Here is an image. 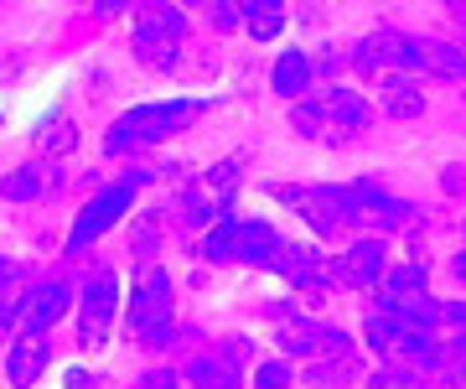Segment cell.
<instances>
[{"instance_id":"cell-3","label":"cell","mask_w":466,"mask_h":389,"mask_svg":"<svg viewBox=\"0 0 466 389\" xmlns=\"http://www.w3.org/2000/svg\"><path fill=\"white\" fill-rule=\"evenodd\" d=\"M275 250H280V229L269 219H223L202 239V260H213V265H254V271H269Z\"/></svg>"},{"instance_id":"cell-14","label":"cell","mask_w":466,"mask_h":389,"mask_svg":"<svg viewBox=\"0 0 466 389\" xmlns=\"http://www.w3.org/2000/svg\"><path fill=\"white\" fill-rule=\"evenodd\" d=\"M321 104H327V140L363 136L368 125H373V109H368V99H363V94H352V88H332Z\"/></svg>"},{"instance_id":"cell-18","label":"cell","mask_w":466,"mask_h":389,"mask_svg":"<svg viewBox=\"0 0 466 389\" xmlns=\"http://www.w3.org/2000/svg\"><path fill=\"white\" fill-rule=\"evenodd\" d=\"M431 291V275H425V265H389V275L379 281V291H373V306H389V302H404V296H425Z\"/></svg>"},{"instance_id":"cell-11","label":"cell","mask_w":466,"mask_h":389,"mask_svg":"<svg viewBox=\"0 0 466 389\" xmlns=\"http://www.w3.org/2000/svg\"><path fill=\"white\" fill-rule=\"evenodd\" d=\"M337 275H342V286H358V291H379V281L389 275V244L379 234H363L352 239L342 260H337Z\"/></svg>"},{"instance_id":"cell-27","label":"cell","mask_w":466,"mask_h":389,"mask_svg":"<svg viewBox=\"0 0 466 389\" xmlns=\"http://www.w3.org/2000/svg\"><path fill=\"white\" fill-rule=\"evenodd\" d=\"M441 327H446V333H456V338H466V302H446Z\"/></svg>"},{"instance_id":"cell-5","label":"cell","mask_w":466,"mask_h":389,"mask_svg":"<svg viewBox=\"0 0 466 389\" xmlns=\"http://www.w3.org/2000/svg\"><path fill=\"white\" fill-rule=\"evenodd\" d=\"M73 306H78V343L99 348L119 317V275L109 265H88L73 286Z\"/></svg>"},{"instance_id":"cell-10","label":"cell","mask_w":466,"mask_h":389,"mask_svg":"<svg viewBox=\"0 0 466 389\" xmlns=\"http://www.w3.org/2000/svg\"><path fill=\"white\" fill-rule=\"evenodd\" d=\"M244 348L249 343H223V353L187 358L182 379L192 389H244Z\"/></svg>"},{"instance_id":"cell-13","label":"cell","mask_w":466,"mask_h":389,"mask_svg":"<svg viewBox=\"0 0 466 389\" xmlns=\"http://www.w3.org/2000/svg\"><path fill=\"white\" fill-rule=\"evenodd\" d=\"M52 363V343L47 333H16V343H11V358H5V379L16 389H32L42 374H47Z\"/></svg>"},{"instance_id":"cell-12","label":"cell","mask_w":466,"mask_h":389,"mask_svg":"<svg viewBox=\"0 0 466 389\" xmlns=\"http://www.w3.org/2000/svg\"><path fill=\"white\" fill-rule=\"evenodd\" d=\"M352 213H358V223L363 229H379V234H394V229H404V223L415 219V208L400 203V198H389L383 187L373 182H352Z\"/></svg>"},{"instance_id":"cell-2","label":"cell","mask_w":466,"mask_h":389,"mask_svg":"<svg viewBox=\"0 0 466 389\" xmlns=\"http://www.w3.org/2000/svg\"><path fill=\"white\" fill-rule=\"evenodd\" d=\"M265 322L275 327V343H280L290 358H337V353H358L352 338L332 322L306 317L296 302H265Z\"/></svg>"},{"instance_id":"cell-31","label":"cell","mask_w":466,"mask_h":389,"mask_svg":"<svg viewBox=\"0 0 466 389\" xmlns=\"http://www.w3.org/2000/svg\"><path fill=\"white\" fill-rule=\"evenodd\" d=\"M11 327H16V302H5V296H0V338H5Z\"/></svg>"},{"instance_id":"cell-32","label":"cell","mask_w":466,"mask_h":389,"mask_svg":"<svg viewBox=\"0 0 466 389\" xmlns=\"http://www.w3.org/2000/svg\"><path fill=\"white\" fill-rule=\"evenodd\" d=\"M451 275L466 286V250H456V260H451Z\"/></svg>"},{"instance_id":"cell-17","label":"cell","mask_w":466,"mask_h":389,"mask_svg":"<svg viewBox=\"0 0 466 389\" xmlns=\"http://www.w3.org/2000/svg\"><path fill=\"white\" fill-rule=\"evenodd\" d=\"M311 78H317V73H311V57H306V52H280L275 68H269V88H275L280 99H296V104H300V94L311 88Z\"/></svg>"},{"instance_id":"cell-25","label":"cell","mask_w":466,"mask_h":389,"mask_svg":"<svg viewBox=\"0 0 466 389\" xmlns=\"http://www.w3.org/2000/svg\"><path fill=\"white\" fill-rule=\"evenodd\" d=\"M296 384V369H290V358H269L254 369V389H290Z\"/></svg>"},{"instance_id":"cell-22","label":"cell","mask_w":466,"mask_h":389,"mask_svg":"<svg viewBox=\"0 0 466 389\" xmlns=\"http://www.w3.org/2000/svg\"><path fill=\"white\" fill-rule=\"evenodd\" d=\"M244 26H249L259 42H269V36L285 26V5H275V0H244Z\"/></svg>"},{"instance_id":"cell-26","label":"cell","mask_w":466,"mask_h":389,"mask_svg":"<svg viewBox=\"0 0 466 389\" xmlns=\"http://www.w3.org/2000/svg\"><path fill=\"white\" fill-rule=\"evenodd\" d=\"M156 213H150V219H140V229H135V239H130V250L140 254V260H146V254H156V244H161V229H156Z\"/></svg>"},{"instance_id":"cell-1","label":"cell","mask_w":466,"mask_h":389,"mask_svg":"<svg viewBox=\"0 0 466 389\" xmlns=\"http://www.w3.org/2000/svg\"><path fill=\"white\" fill-rule=\"evenodd\" d=\"M202 115L198 99H167V104H140L130 115H119L109 130H104V156H135V151H150L171 140L182 125Z\"/></svg>"},{"instance_id":"cell-6","label":"cell","mask_w":466,"mask_h":389,"mask_svg":"<svg viewBox=\"0 0 466 389\" xmlns=\"http://www.w3.org/2000/svg\"><path fill=\"white\" fill-rule=\"evenodd\" d=\"M269 271L280 275L290 291H300V296H327L332 286H342L337 260H327L317 244H290V239H280V250H275V260H269Z\"/></svg>"},{"instance_id":"cell-4","label":"cell","mask_w":466,"mask_h":389,"mask_svg":"<svg viewBox=\"0 0 466 389\" xmlns=\"http://www.w3.org/2000/svg\"><path fill=\"white\" fill-rule=\"evenodd\" d=\"M125 333L135 343H150V348H171L177 343V322H171V275L150 271L140 275L130 306H125Z\"/></svg>"},{"instance_id":"cell-19","label":"cell","mask_w":466,"mask_h":389,"mask_svg":"<svg viewBox=\"0 0 466 389\" xmlns=\"http://www.w3.org/2000/svg\"><path fill=\"white\" fill-rule=\"evenodd\" d=\"M383 109L394 119H420L425 115V94H420V84L410 78V73H389L383 78Z\"/></svg>"},{"instance_id":"cell-8","label":"cell","mask_w":466,"mask_h":389,"mask_svg":"<svg viewBox=\"0 0 466 389\" xmlns=\"http://www.w3.org/2000/svg\"><path fill=\"white\" fill-rule=\"evenodd\" d=\"M135 192H140V182H135V177L99 187V192H94V198L84 203V213H78V223H73V234H67V254H84L99 234H109V229H115L125 213H130Z\"/></svg>"},{"instance_id":"cell-7","label":"cell","mask_w":466,"mask_h":389,"mask_svg":"<svg viewBox=\"0 0 466 389\" xmlns=\"http://www.w3.org/2000/svg\"><path fill=\"white\" fill-rule=\"evenodd\" d=\"M182 42H187V16L177 5H146L140 21H135V52L146 68H171L182 57Z\"/></svg>"},{"instance_id":"cell-28","label":"cell","mask_w":466,"mask_h":389,"mask_svg":"<svg viewBox=\"0 0 466 389\" xmlns=\"http://www.w3.org/2000/svg\"><path fill=\"white\" fill-rule=\"evenodd\" d=\"M213 26H218V32H233V26H244V5H213Z\"/></svg>"},{"instance_id":"cell-30","label":"cell","mask_w":466,"mask_h":389,"mask_svg":"<svg viewBox=\"0 0 466 389\" xmlns=\"http://www.w3.org/2000/svg\"><path fill=\"white\" fill-rule=\"evenodd\" d=\"M11 281H21V265L11 260V254H0V291L11 286Z\"/></svg>"},{"instance_id":"cell-16","label":"cell","mask_w":466,"mask_h":389,"mask_svg":"<svg viewBox=\"0 0 466 389\" xmlns=\"http://www.w3.org/2000/svg\"><path fill=\"white\" fill-rule=\"evenodd\" d=\"M420 374H431L435 384H466V338H456V333L435 338Z\"/></svg>"},{"instance_id":"cell-20","label":"cell","mask_w":466,"mask_h":389,"mask_svg":"<svg viewBox=\"0 0 466 389\" xmlns=\"http://www.w3.org/2000/svg\"><path fill=\"white\" fill-rule=\"evenodd\" d=\"M352 379H358V353L311 358V369H306V384H317V389H337V384H352Z\"/></svg>"},{"instance_id":"cell-15","label":"cell","mask_w":466,"mask_h":389,"mask_svg":"<svg viewBox=\"0 0 466 389\" xmlns=\"http://www.w3.org/2000/svg\"><path fill=\"white\" fill-rule=\"evenodd\" d=\"M52 192H57V167H47V161L5 171V182H0L5 203H36V198H52Z\"/></svg>"},{"instance_id":"cell-9","label":"cell","mask_w":466,"mask_h":389,"mask_svg":"<svg viewBox=\"0 0 466 389\" xmlns=\"http://www.w3.org/2000/svg\"><path fill=\"white\" fill-rule=\"evenodd\" d=\"M67 306H73V286L67 281H32L16 296V327L21 333H47L52 322L67 317Z\"/></svg>"},{"instance_id":"cell-23","label":"cell","mask_w":466,"mask_h":389,"mask_svg":"<svg viewBox=\"0 0 466 389\" xmlns=\"http://www.w3.org/2000/svg\"><path fill=\"white\" fill-rule=\"evenodd\" d=\"M425 374L415 363H404V358H383V369L368 374V389H415Z\"/></svg>"},{"instance_id":"cell-21","label":"cell","mask_w":466,"mask_h":389,"mask_svg":"<svg viewBox=\"0 0 466 389\" xmlns=\"http://www.w3.org/2000/svg\"><path fill=\"white\" fill-rule=\"evenodd\" d=\"M36 146H42L47 156L73 151V146H78V125H73L67 115H47L42 125H36Z\"/></svg>"},{"instance_id":"cell-24","label":"cell","mask_w":466,"mask_h":389,"mask_svg":"<svg viewBox=\"0 0 466 389\" xmlns=\"http://www.w3.org/2000/svg\"><path fill=\"white\" fill-rule=\"evenodd\" d=\"M290 125H296L300 136H327V104H317V99H300L296 104V115H290Z\"/></svg>"},{"instance_id":"cell-29","label":"cell","mask_w":466,"mask_h":389,"mask_svg":"<svg viewBox=\"0 0 466 389\" xmlns=\"http://www.w3.org/2000/svg\"><path fill=\"white\" fill-rule=\"evenodd\" d=\"M177 384H182V374L177 369H156V374H146L135 389H177Z\"/></svg>"}]
</instances>
